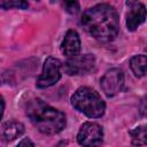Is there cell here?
I'll use <instances>...</instances> for the list:
<instances>
[{"instance_id":"obj_1","label":"cell","mask_w":147,"mask_h":147,"mask_svg":"<svg viewBox=\"0 0 147 147\" xmlns=\"http://www.w3.org/2000/svg\"><path fill=\"white\" fill-rule=\"evenodd\" d=\"M82 25L94 39L111 41L119 30V17L116 9L108 3H99L83 13Z\"/></svg>"},{"instance_id":"obj_2","label":"cell","mask_w":147,"mask_h":147,"mask_svg":"<svg viewBox=\"0 0 147 147\" xmlns=\"http://www.w3.org/2000/svg\"><path fill=\"white\" fill-rule=\"evenodd\" d=\"M26 114L32 124L45 134H55L61 132L67 123L65 115L46 105L40 99H34L28 105Z\"/></svg>"},{"instance_id":"obj_3","label":"cell","mask_w":147,"mask_h":147,"mask_svg":"<svg viewBox=\"0 0 147 147\" xmlns=\"http://www.w3.org/2000/svg\"><path fill=\"white\" fill-rule=\"evenodd\" d=\"M74 108L90 118H99L105 114L106 103L100 94L91 87H79L71 96Z\"/></svg>"},{"instance_id":"obj_4","label":"cell","mask_w":147,"mask_h":147,"mask_svg":"<svg viewBox=\"0 0 147 147\" xmlns=\"http://www.w3.org/2000/svg\"><path fill=\"white\" fill-rule=\"evenodd\" d=\"M61 62L55 57H47L44 62L42 71L37 79V87L38 88H46L49 86L55 85L61 78Z\"/></svg>"},{"instance_id":"obj_5","label":"cell","mask_w":147,"mask_h":147,"mask_svg":"<svg viewBox=\"0 0 147 147\" xmlns=\"http://www.w3.org/2000/svg\"><path fill=\"white\" fill-rule=\"evenodd\" d=\"M77 141L83 147H99L103 141V130L96 123L86 122L78 131Z\"/></svg>"},{"instance_id":"obj_6","label":"cell","mask_w":147,"mask_h":147,"mask_svg":"<svg viewBox=\"0 0 147 147\" xmlns=\"http://www.w3.org/2000/svg\"><path fill=\"white\" fill-rule=\"evenodd\" d=\"M95 64V57L92 54H84V55H76L69 57L64 64L63 70L67 75H85L88 74Z\"/></svg>"},{"instance_id":"obj_7","label":"cell","mask_w":147,"mask_h":147,"mask_svg":"<svg viewBox=\"0 0 147 147\" xmlns=\"http://www.w3.org/2000/svg\"><path fill=\"white\" fill-rule=\"evenodd\" d=\"M100 85L105 94L109 98L117 95L119 92H122L124 86V75L121 69L113 68L102 76L100 80Z\"/></svg>"},{"instance_id":"obj_8","label":"cell","mask_w":147,"mask_h":147,"mask_svg":"<svg viewBox=\"0 0 147 147\" xmlns=\"http://www.w3.org/2000/svg\"><path fill=\"white\" fill-rule=\"evenodd\" d=\"M130 5V10L126 15V26L130 31H134L141 23L146 20V9L142 3L139 2H127Z\"/></svg>"},{"instance_id":"obj_9","label":"cell","mask_w":147,"mask_h":147,"mask_svg":"<svg viewBox=\"0 0 147 147\" xmlns=\"http://www.w3.org/2000/svg\"><path fill=\"white\" fill-rule=\"evenodd\" d=\"M61 51L64 55L71 57L76 56L80 51V38L75 30H69L61 45Z\"/></svg>"},{"instance_id":"obj_10","label":"cell","mask_w":147,"mask_h":147,"mask_svg":"<svg viewBox=\"0 0 147 147\" xmlns=\"http://www.w3.org/2000/svg\"><path fill=\"white\" fill-rule=\"evenodd\" d=\"M24 133V125L17 121H9L2 126L1 136L6 141H13Z\"/></svg>"},{"instance_id":"obj_11","label":"cell","mask_w":147,"mask_h":147,"mask_svg":"<svg viewBox=\"0 0 147 147\" xmlns=\"http://www.w3.org/2000/svg\"><path fill=\"white\" fill-rule=\"evenodd\" d=\"M146 64L147 59L145 54L134 55L130 61V68L137 77H144L146 75Z\"/></svg>"},{"instance_id":"obj_12","label":"cell","mask_w":147,"mask_h":147,"mask_svg":"<svg viewBox=\"0 0 147 147\" xmlns=\"http://www.w3.org/2000/svg\"><path fill=\"white\" fill-rule=\"evenodd\" d=\"M132 145L134 146H144L146 145V126L141 125L136 127L134 130H131L130 132Z\"/></svg>"},{"instance_id":"obj_13","label":"cell","mask_w":147,"mask_h":147,"mask_svg":"<svg viewBox=\"0 0 147 147\" xmlns=\"http://www.w3.org/2000/svg\"><path fill=\"white\" fill-rule=\"evenodd\" d=\"M0 7L3 9H11V8H18V9H26L29 7V3L26 1L16 0V1H0Z\"/></svg>"},{"instance_id":"obj_14","label":"cell","mask_w":147,"mask_h":147,"mask_svg":"<svg viewBox=\"0 0 147 147\" xmlns=\"http://www.w3.org/2000/svg\"><path fill=\"white\" fill-rule=\"evenodd\" d=\"M65 10L70 14H77L79 11V3L77 1H67L64 2Z\"/></svg>"},{"instance_id":"obj_15","label":"cell","mask_w":147,"mask_h":147,"mask_svg":"<svg viewBox=\"0 0 147 147\" xmlns=\"http://www.w3.org/2000/svg\"><path fill=\"white\" fill-rule=\"evenodd\" d=\"M16 147H34V145H33V142H32L29 138H23V139L18 142V145H17Z\"/></svg>"},{"instance_id":"obj_16","label":"cell","mask_w":147,"mask_h":147,"mask_svg":"<svg viewBox=\"0 0 147 147\" xmlns=\"http://www.w3.org/2000/svg\"><path fill=\"white\" fill-rule=\"evenodd\" d=\"M3 110H5V101H3L2 96H0V119L2 118V115H3Z\"/></svg>"}]
</instances>
